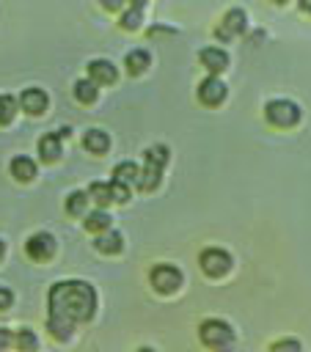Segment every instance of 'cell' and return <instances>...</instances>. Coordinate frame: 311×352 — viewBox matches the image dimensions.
<instances>
[{
    "label": "cell",
    "instance_id": "1",
    "mask_svg": "<svg viewBox=\"0 0 311 352\" xmlns=\"http://www.w3.org/2000/svg\"><path fill=\"white\" fill-rule=\"evenodd\" d=\"M47 308L52 319L69 322V324H80L88 322L96 311V292L88 280H58L50 286L47 294Z\"/></svg>",
    "mask_w": 311,
    "mask_h": 352
},
{
    "label": "cell",
    "instance_id": "2",
    "mask_svg": "<svg viewBox=\"0 0 311 352\" xmlns=\"http://www.w3.org/2000/svg\"><path fill=\"white\" fill-rule=\"evenodd\" d=\"M198 338L212 352H231L234 349V341H237L231 324L223 322V319H215V316L212 319H204L198 324Z\"/></svg>",
    "mask_w": 311,
    "mask_h": 352
},
{
    "label": "cell",
    "instance_id": "3",
    "mask_svg": "<svg viewBox=\"0 0 311 352\" xmlns=\"http://www.w3.org/2000/svg\"><path fill=\"white\" fill-rule=\"evenodd\" d=\"M300 116H303V110L292 99H272L264 104V118L278 129H289V126L300 124Z\"/></svg>",
    "mask_w": 311,
    "mask_h": 352
},
{
    "label": "cell",
    "instance_id": "4",
    "mask_svg": "<svg viewBox=\"0 0 311 352\" xmlns=\"http://www.w3.org/2000/svg\"><path fill=\"white\" fill-rule=\"evenodd\" d=\"M149 280L154 286V292L160 294H173L179 286H182V270L173 267V264H154L151 272H149Z\"/></svg>",
    "mask_w": 311,
    "mask_h": 352
},
{
    "label": "cell",
    "instance_id": "5",
    "mask_svg": "<svg viewBox=\"0 0 311 352\" xmlns=\"http://www.w3.org/2000/svg\"><path fill=\"white\" fill-rule=\"evenodd\" d=\"M198 264L209 278H220L231 270V253H226L223 248H206V250H201Z\"/></svg>",
    "mask_w": 311,
    "mask_h": 352
},
{
    "label": "cell",
    "instance_id": "6",
    "mask_svg": "<svg viewBox=\"0 0 311 352\" xmlns=\"http://www.w3.org/2000/svg\"><path fill=\"white\" fill-rule=\"evenodd\" d=\"M55 236L50 234V231H36V234H30L28 236V242H25V253H28V258H33V261H50L52 256H55Z\"/></svg>",
    "mask_w": 311,
    "mask_h": 352
},
{
    "label": "cell",
    "instance_id": "7",
    "mask_svg": "<svg viewBox=\"0 0 311 352\" xmlns=\"http://www.w3.org/2000/svg\"><path fill=\"white\" fill-rule=\"evenodd\" d=\"M226 96H228V88H226V82H223L217 74H209V77H204V80L198 82V102H201V104L215 107V104H220Z\"/></svg>",
    "mask_w": 311,
    "mask_h": 352
},
{
    "label": "cell",
    "instance_id": "8",
    "mask_svg": "<svg viewBox=\"0 0 311 352\" xmlns=\"http://www.w3.org/2000/svg\"><path fill=\"white\" fill-rule=\"evenodd\" d=\"M245 30H248V14H245L242 8H231V11H226L223 25L215 30V36H217V38H223V41H228V38H234V36L245 33Z\"/></svg>",
    "mask_w": 311,
    "mask_h": 352
},
{
    "label": "cell",
    "instance_id": "9",
    "mask_svg": "<svg viewBox=\"0 0 311 352\" xmlns=\"http://www.w3.org/2000/svg\"><path fill=\"white\" fill-rule=\"evenodd\" d=\"M88 80H94L96 85H113L118 80V69L107 58H94L88 63Z\"/></svg>",
    "mask_w": 311,
    "mask_h": 352
},
{
    "label": "cell",
    "instance_id": "10",
    "mask_svg": "<svg viewBox=\"0 0 311 352\" xmlns=\"http://www.w3.org/2000/svg\"><path fill=\"white\" fill-rule=\"evenodd\" d=\"M17 102H19V107H22L28 116H41V113L47 110V104H50V96H47L44 88H25Z\"/></svg>",
    "mask_w": 311,
    "mask_h": 352
},
{
    "label": "cell",
    "instance_id": "11",
    "mask_svg": "<svg viewBox=\"0 0 311 352\" xmlns=\"http://www.w3.org/2000/svg\"><path fill=\"white\" fill-rule=\"evenodd\" d=\"M198 60L204 63V69H209V74H220L228 69V52L220 47H204L198 52Z\"/></svg>",
    "mask_w": 311,
    "mask_h": 352
},
{
    "label": "cell",
    "instance_id": "12",
    "mask_svg": "<svg viewBox=\"0 0 311 352\" xmlns=\"http://www.w3.org/2000/svg\"><path fill=\"white\" fill-rule=\"evenodd\" d=\"M61 140H63V138H61L58 132H47V135L39 140V157H41L44 162H58L61 154H63Z\"/></svg>",
    "mask_w": 311,
    "mask_h": 352
},
{
    "label": "cell",
    "instance_id": "13",
    "mask_svg": "<svg viewBox=\"0 0 311 352\" xmlns=\"http://www.w3.org/2000/svg\"><path fill=\"white\" fill-rule=\"evenodd\" d=\"M8 170H11V176H14L17 182H22V184L33 182V179H36V173H39L36 162H33L30 157H25V154L14 157V160H11V165H8Z\"/></svg>",
    "mask_w": 311,
    "mask_h": 352
},
{
    "label": "cell",
    "instance_id": "14",
    "mask_svg": "<svg viewBox=\"0 0 311 352\" xmlns=\"http://www.w3.org/2000/svg\"><path fill=\"white\" fill-rule=\"evenodd\" d=\"M94 245H96V250H99V253L116 256V253H121V250H124V236H121V234H118L116 228H107V231L96 234Z\"/></svg>",
    "mask_w": 311,
    "mask_h": 352
},
{
    "label": "cell",
    "instance_id": "15",
    "mask_svg": "<svg viewBox=\"0 0 311 352\" xmlns=\"http://www.w3.org/2000/svg\"><path fill=\"white\" fill-rule=\"evenodd\" d=\"M124 66H127V72L132 74V77H138V74H143L149 66H151V55H149V50H129L127 52V58H124Z\"/></svg>",
    "mask_w": 311,
    "mask_h": 352
},
{
    "label": "cell",
    "instance_id": "16",
    "mask_svg": "<svg viewBox=\"0 0 311 352\" xmlns=\"http://www.w3.org/2000/svg\"><path fill=\"white\" fill-rule=\"evenodd\" d=\"M83 146H85V151H91V154H105V151L110 148V135H107L105 129H85Z\"/></svg>",
    "mask_w": 311,
    "mask_h": 352
},
{
    "label": "cell",
    "instance_id": "17",
    "mask_svg": "<svg viewBox=\"0 0 311 352\" xmlns=\"http://www.w3.org/2000/svg\"><path fill=\"white\" fill-rule=\"evenodd\" d=\"M165 165H168V146H149L143 154V168L162 173Z\"/></svg>",
    "mask_w": 311,
    "mask_h": 352
},
{
    "label": "cell",
    "instance_id": "18",
    "mask_svg": "<svg viewBox=\"0 0 311 352\" xmlns=\"http://www.w3.org/2000/svg\"><path fill=\"white\" fill-rule=\"evenodd\" d=\"M113 179L121 182V184H129V187H138V179H140V168L132 162V160H124L113 168Z\"/></svg>",
    "mask_w": 311,
    "mask_h": 352
},
{
    "label": "cell",
    "instance_id": "19",
    "mask_svg": "<svg viewBox=\"0 0 311 352\" xmlns=\"http://www.w3.org/2000/svg\"><path fill=\"white\" fill-rule=\"evenodd\" d=\"M110 223H113V217L99 206V209H94V212H88L85 214V231H91V234H102V231H107L110 228Z\"/></svg>",
    "mask_w": 311,
    "mask_h": 352
},
{
    "label": "cell",
    "instance_id": "20",
    "mask_svg": "<svg viewBox=\"0 0 311 352\" xmlns=\"http://www.w3.org/2000/svg\"><path fill=\"white\" fill-rule=\"evenodd\" d=\"M96 96H99V85L94 82V80H77L74 82V99L77 102H83V104H94L96 102Z\"/></svg>",
    "mask_w": 311,
    "mask_h": 352
},
{
    "label": "cell",
    "instance_id": "21",
    "mask_svg": "<svg viewBox=\"0 0 311 352\" xmlns=\"http://www.w3.org/2000/svg\"><path fill=\"white\" fill-rule=\"evenodd\" d=\"M88 198L96 204V206H107V204H113V195H110V182H91L88 184Z\"/></svg>",
    "mask_w": 311,
    "mask_h": 352
},
{
    "label": "cell",
    "instance_id": "22",
    "mask_svg": "<svg viewBox=\"0 0 311 352\" xmlns=\"http://www.w3.org/2000/svg\"><path fill=\"white\" fill-rule=\"evenodd\" d=\"M88 192H83V190H74V192H69L66 195V212L72 214V217H80V214H85V209H88Z\"/></svg>",
    "mask_w": 311,
    "mask_h": 352
},
{
    "label": "cell",
    "instance_id": "23",
    "mask_svg": "<svg viewBox=\"0 0 311 352\" xmlns=\"http://www.w3.org/2000/svg\"><path fill=\"white\" fill-rule=\"evenodd\" d=\"M14 346H17V352H36L39 349V338H36V333L30 327H22V330L14 333Z\"/></svg>",
    "mask_w": 311,
    "mask_h": 352
},
{
    "label": "cell",
    "instance_id": "24",
    "mask_svg": "<svg viewBox=\"0 0 311 352\" xmlns=\"http://www.w3.org/2000/svg\"><path fill=\"white\" fill-rule=\"evenodd\" d=\"M47 330H50V336H52L55 341H69V338H72V333H74V324L47 316Z\"/></svg>",
    "mask_w": 311,
    "mask_h": 352
},
{
    "label": "cell",
    "instance_id": "25",
    "mask_svg": "<svg viewBox=\"0 0 311 352\" xmlns=\"http://www.w3.org/2000/svg\"><path fill=\"white\" fill-rule=\"evenodd\" d=\"M17 110H19V102L11 94H0V126L11 124L14 116H17Z\"/></svg>",
    "mask_w": 311,
    "mask_h": 352
},
{
    "label": "cell",
    "instance_id": "26",
    "mask_svg": "<svg viewBox=\"0 0 311 352\" xmlns=\"http://www.w3.org/2000/svg\"><path fill=\"white\" fill-rule=\"evenodd\" d=\"M140 25H143V8L140 6H132L121 14V28L124 30H138Z\"/></svg>",
    "mask_w": 311,
    "mask_h": 352
},
{
    "label": "cell",
    "instance_id": "27",
    "mask_svg": "<svg viewBox=\"0 0 311 352\" xmlns=\"http://www.w3.org/2000/svg\"><path fill=\"white\" fill-rule=\"evenodd\" d=\"M267 352H303V344L297 338H278L270 344Z\"/></svg>",
    "mask_w": 311,
    "mask_h": 352
},
{
    "label": "cell",
    "instance_id": "28",
    "mask_svg": "<svg viewBox=\"0 0 311 352\" xmlns=\"http://www.w3.org/2000/svg\"><path fill=\"white\" fill-rule=\"evenodd\" d=\"M110 195H113V201L116 204H127L129 198H132V192H129V184H121V182H110Z\"/></svg>",
    "mask_w": 311,
    "mask_h": 352
},
{
    "label": "cell",
    "instance_id": "29",
    "mask_svg": "<svg viewBox=\"0 0 311 352\" xmlns=\"http://www.w3.org/2000/svg\"><path fill=\"white\" fill-rule=\"evenodd\" d=\"M14 305V292L8 286H0V311H8Z\"/></svg>",
    "mask_w": 311,
    "mask_h": 352
},
{
    "label": "cell",
    "instance_id": "30",
    "mask_svg": "<svg viewBox=\"0 0 311 352\" xmlns=\"http://www.w3.org/2000/svg\"><path fill=\"white\" fill-rule=\"evenodd\" d=\"M14 344V333L8 327H0V352H6Z\"/></svg>",
    "mask_w": 311,
    "mask_h": 352
},
{
    "label": "cell",
    "instance_id": "31",
    "mask_svg": "<svg viewBox=\"0 0 311 352\" xmlns=\"http://www.w3.org/2000/svg\"><path fill=\"white\" fill-rule=\"evenodd\" d=\"M99 3H102V6L107 8V11H121L127 0H99Z\"/></svg>",
    "mask_w": 311,
    "mask_h": 352
},
{
    "label": "cell",
    "instance_id": "32",
    "mask_svg": "<svg viewBox=\"0 0 311 352\" xmlns=\"http://www.w3.org/2000/svg\"><path fill=\"white\" fill-rule=\"evenodd\" d=\"M300 11L311 16V0H300Z\"/></svg>",
    "mask_w": 311,
    "mask_h": 352
},
{
    "label": "cell",
    "instance_id": "33",
    "mask_svg": "<svg viewBox=\"0 0 311 352\" xmlns=\"http://www.w3.org/2000/svg\"><path fill=\"white\" fill-rule=\"evenodd\" d=\"M3 256H6V242L0 239V261H3Z\"/></svg>",
    "mask_w": 311,
    "mask_h": 352
},
{
    "label": "cell",
    "instance_id": "34",
    "mask_svg": "<svg viewBox=\"0 0 311 352\" xmlns=\"http://www.w3.org/2000/svg\"><path fill=\"white\" fill-rule=\"evenodd\" d=\"M132 6H140V8H143V6H146V0H132Z\"/></svg>",
    "mask_w": 311,
    "mask_h": 352
},
{
    "label": "cell",
    "instance_id": "35",
    "mask_svg": "<svg viewBox=\"0 0 311 352\" xmlns=\"http://www.w3.org/2000/svg\"><path fill=\"white\" fill-rule=\"evenodd\" d=\"M138 352H154V349H151V346H140Z\"/></svg>",
    "mask_w": 311,
    "mask_h": 352
},
{
    "label": "cell",
    "instance_id": "36",
    "mask_svg": "<svg viewBox=\"0 0 311 352\" xmlns=\"http://www.w3.org/2000/svg\"><path fill=\"white\" fill-rule=\"evenodd\" d=\"M272 3H278V6H283V3H289V0H272Z\"/></svg>",
    "mask_w": 311,
    "mask_h": 352
}]
</instances>
